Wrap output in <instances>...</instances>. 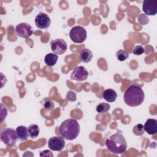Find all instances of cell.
<instances>
[{"mask_svg": "<svg viewBox=\"0 0 157 157\" xmlns=\"http://www.w3.org/2000/svg\"><path fill=\"white\" fill-rule=\"evenodd\" d=\"M0 136L1 140L7 146L14 145L18 139V135L16 130L10 128L2 129L1 131Z\"/></svg>", "mask_w": 157, "mask_h": 157, "instance_id": "277c9868", "label": "cell"}, {"mask_svg": "<svg viewBox=\"0 0 157 157\" xmlns=\"http://www.w3.org/2000/svg\"><path fill=\"white\" fill-rule=\"evenodd\" d=\"M16 131L18 135V139L20 140H26L29 136L28 127L25 126H18L16 128Z\"/></svg>", "mask_w": 157, "mask_h": 157, "instance_id": "4fadbf2b", "label": "cell"}, {"mask_svg": "<svg viewBox=\"0 0 157 157\" xmlns=\"http://www.w3.org/2000/svg\"><path fill=\"white\" fill-rule=\"evenodd\" d=\"M142 10L147 15H155L157 13V1L144 0Z\"/></svg>", "mask_w": 157, "mask_h": 157, "instance_id": "8fae6325", "label": "cell"}, {"mask_svg": "<svg viewBox=\"0 0 157 157\" xmlns=\"http://www.w3.org/2000/svg\"><path fill=\"white\" fill-rule=\"evenodd\" d=\"M64 146L65 141L62 136H55L50 138L48 140V147L52 150L61 151Z\"/></svg>", "mask_w": 157, "mask_h": 157, "instance_id": "ba28073f", "label": "cell"}, {"mask_svg": "<svg viewBox=\"0 0 157 157\" xmlns=\"http://www.w3.org/2000/svg\"><path fill=\"white\" fill-rule=\"evenodd\" d=\"M15 32L20 37L27 39L33 34V29L29 24L21 23L16 26Z\"/></svg>", "mask_w": 157, "mask_h": 157, "instance_id": "8992f818", "label": "cell"}, {"mask_svg": "<svg viewBox=\"0 0 157 157\" xmlns=\"http://www.w3.org/2000/svg\"><path fill=\"white\" fill-rule=\"evenodd\" d=\"M50 18L47 13L40 12L35 18V24L39 29H46L50 25Z\"/></svg>", "mask_w": 157, "mask_h": 157, "instance_id": "9c48e42d", "label": "cell"}, {"mask_svg": "<svg viewBox=\"0 0 157 157\" xmlns=\"http://www.w3.org/2000/svg\"><path fill=\"white\" fill-rule=\"evenodd\" d=\"M86 30L82 26H75L71 28L69 32V37L74 43H83L86 39Z\"/></svg>", "mask_w": 157, "mask_h": 157, "instance_id": "5b68a950", "label": "cell"}, {"mask_svg": "<svg viewBox=\"0 0 157 157\" xmlns=\"http://www.w3.org/2000/svg\"><path fill=\"white\" fill-rule=\"evenodd\" d=\"M145 52V49L142 45H136L132 50V53L135 55H141Z\"/></svg>", "mask_w": 157, "mask_h": 157, "instance_id": "7402d4cb", "label": "cell"}, {"mask_svg": "<svg viewBox=\"0 0 157 157\" xmlns=\"http://www.w3.org/2000/svg\"><path fill=\"white\" fill-rule=\"evenodd\" d=\"M50 47L53 53L62 55L67 50V45L65 40L62 39H56L50 42Z\"/></svg>", "mask_w": 157, "mask_h": 157, "instance_id": "52a82bcc", "label": "cell"}, {"mask_svg": "<svg viewBox=\"0 0 157 157\" xmlns=\"http://www.w3.org/2000/svg\"><path fill=\"white\" fill-rule=\"evenodd\" d=\"M107 149L113 154H121L127 148L126 140L121 132L112 134L106 140Z\"/></svg>", "mask_w": 157, "mask_h": 157, "instance_id": "3957f363", "label": "cell"}, {"mask_svg": "<svg viewBox=\"0 0 157 157\" xmlns=\"http://www.w3.org/2000/svg\"><path fill=\"white\" fill-rule=\"evenodd\" d=\"M66 98L70 101H74L76 100V94L74 92L69 91L66 95Z\"/></svg>", "mask_w": 157, "mask_h": 157, "instance_id": "603a6c76", "label": "cell"}, {"mask_svg": "<svg viewBox=\"0 0 157 157\" xmlns=\"http://www.w3.org/2000/svg\"><path fill=\"white\" fill-rule=\"evenodd\" d=\"M58 59L57 55L53 53H49L45 55L44 61L45 64L48 66H53L56 64Z\"/></svg>", "mask_w": 157, "mask_h": 157, "instance_id": "2e32d148", "label": "cell"}, {"mask_svg": "<svg viewBox=\"0 0 157 157\" xmlns=\"http://www.w3.org/2000/svg\"><path fill=\"white\" fill-rule=\"evenodd\" d=\"M40 156H53V154L51 151L45 150L40 153Z\"/></svg>", "mask_w": 157, "mask_h": 157, "instance_id": "cb8c5ba5", "label": "cell"}, {"mask_svg": "<svg viewBox=\"0 0 157 157\" xmlns=\"http://www.w3.org/2000/svg\"><path fill=\"white\" fill-rule=\"evenodd\" d=\"M61 136L66 140H73L77 137L80 132V125L74 119H67L59 126Z\"/></svg>", "mask_w": 157, "mask_h": 157, "instance_id": "7a4b0ae2", "label": "cell"}, {"mask_svg": "<svg viewBox=\"0 0 157 157\" xmlns=\"http://www.w3.org/2000/svg\"><path fill=\"white\" fill-rule=\"evenodd\" d=\"M145 94L143 90L139 86L131 85L124 93L123 99L126 105L137 107L142 104Z\"/></svg>", "mask_w": 157, "mask_h": 157, "instance_id": "6da1fadb", "label": "cell"}, {"mask_svg": "<svg viewBox=\"0 0 157 157\" xmlns=\"http://www.w3.org/2000/svg\"><path fill=\"white\" fill-rule=\"evenodd\" d=\"M144 129L150 135H154L157 132V120L148 118L144 125Z\"/></svg>", "mask_w": 157, "mask_h": 157, "instance_id": "7c38bea8", "label": "cell"}, {"mask_svg": "<svg viewBox=\"0 0 157 157\" xmlns=\"http://www.w3.org/2000/svg\"><path fill=\"white\" fill-rule=\"evenodd\" d=\"M88 76V72L86 69L83 66H77L72 71L71 75L72 80L77 81H83L87 78Z\"/></svg>", "mask_w": 157, "mask_h": 157, "instance_id": "30bf717a", "label": "cell"}, {"mask_svg": "<svg viewBox=\"0 0 157 157\" xmlns=\"http://www.w3.org/2000/svg\"><path fill=\"white\" fill-rule=\"evenodd\" d=\"M117 97V94L116 91L113 89H107L105 90L103 92L104 99L109 102H114L116 100Z\"/></svg>", "mask_w": 157, "mask_h": 157, "instance_id": "9a60e30c", "label": "cell"}, {"mask_svg": "<svg viewBox=\"0 0 157 157\" xmlns=\"http://www.w3.org/2000/svg\"><path fill=\"white\" fill-rule=\"evenodd\" d=\"M110 108V105L108 103L105 102H101L99 103L98 105H97L96 107V110L97 112L99 113H105L107 112Z\"/></svg>", "mask_w": 157, "mask_h": 157, "instance_id": "ac0fdd59", "label": "cell"}, {"mask_svg": "<svg viewBox=\"0 0 157 157\" xmlns=\"http://www.w3.org/2000/svg\"><path fill=\"white\" fill-rule=\"evenodd\" d=\"M28 130L29 136L31 139L36 138L38 136L40 132L38 125L34 124L29 125L28 127Z\"/></svg>", "mask_w": 157, "mask_h": 157, "instance_id": "e0dca14e", "label": "cell"}, {"mask_svg": "<svg viewBox=\"0 0 157 157\" xmlns=\"http://www.w3.org/2000/svg\"><path fill=\"white\" fill-rule=\"evenodd\" d=\"M42 104L43 105L44 109L46 110H51L54 107V103L53 101L49 98H45L42 99Z\"/></svg>", "mask_w": 157, "mask_h": 157, "instance_id": "d6986e66", "label": "cell"}, {"mask_svg": "<svg viewBox=\"0 0 157 157\" xmlns=\"http://www.w3.org/2000/svg\"><path fill=\"white\" fill-rule=\"evenodd\" d=\"M144 126L142 124H136L132 129L133 133L136 136H142L144 133Z\"/></svg>", "mask_w": 157, "mask_h": 157, "instance_id": "44dd1931", "label": "cell"}, {"mask_svg": "<svg viewBox=\"0 0 157 157\" xmlns=\"http://www.w3.org/2000/svg\"><path fill=\"white\" fill-rule=\"evenodd\" d=\"M93 55L92 52L88 48H83L82 49L79 54V57L81 61L87 63L90 62L93 58Z\"/></svg>", "mask_w": 157, "mask_h": 157, "instance_id": "5bb4252c", "label": "cell"}, {"mask_svg": "<svg viewBox=\"0 0 157 157\" xmlns=\"http://www.w3.org/2000/svg\"><path fill=\"white\" fill-rule=\"evenodd\" d=\"M129 55V53L127 51L123 50H120L117 51L116 53V56L118 60L120 61H125L126 59L128 58Z\"/></svg>", "mask_w": 157, "mask_h": 157, "instance_id": "ffe728a7", "label": "cell"}]
</instances>
